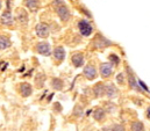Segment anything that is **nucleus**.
Returning a JSON list of instances; mask_svg holds the SVG:
<instances>
[{
    "label": "nucleus",
    "instance_id": "23",
    "mask_svg": "<svg viewBox=\"0 0 150 131\" xmlns=\"http://www.w3.org/2000/svg\"><path fill=\"white\" fill-rule=\"evenodd\" d=\"M147 115H148V117L150 118V107H149V109H148V113H147Z\"/></svg>",
    "mask_w": 150,
    "mask_h": 131
},
{
    "label": "nucleus",
    "instance_id": "24",
    "mask_svg": "<svg viewBox=\"0 0 150 131\" xmlns=\"http://www.w3.org/2000/svg\"><path fill=\"white\" fill-rule=\"evenodd\" d=\"M0 9H1V0H0Z\"/></svg>",
    "mask_w": 150,
    "mask_h": 131
},
{
    "label": "nucleus",
    "instance_id": "8",
    "mask_svg": "<svg viewBox=\"0 0 150 131\" xmlns=\"http://www.w3.org/2000/svg\"><path fill=\"white\" fill-rule=\"evenodd\" d=\"M112 72H113V67L111 64H107V63L101 64V66H100V73H101V75L104 78L110 77L112 74Z\"/></svg>",
    "mask_w": 150,
    "mask_h": 131
},
{
    "label": "nucleus",
    "instance_id": "18",
    "mask_svg": "<svg viewBox=\"0 0 150 131\" xmlns=\"http://www.w3.org/2000/svg\"><path fill=\"white\" fill-rule=\"evenodd\" d=\"M94 91H96V93H97V95H101V93L104 94L105 92H106V88L103 86V85H98L96 88H94Z\"/></svg>",
    "mask_w": 150,
    "mask_h": 131
},
{
    "label": "nucleus",
    "instance_id": "21",
    "mask_svg": "<svg viewBox=\"0 0 150 131\" xmlns=\"http://www.w3.org/2000/svg\"><path fill=\"white\" fill-rule=\"evenodd\" d=\"M117 81H119V82H121V84L123 82V75H122L121 73H120L119 75H117Z\"/></svg>",
    "mask_w": 150,
    "mask_h": 131
},
{
    "label": "nucleus",
    "instance_id": "4",
    "mask_svg": "<svg viewBox=\"0 0 150 131\" xmlns=\"http://www.w3.org/2000/svg\"><path fill=\"white\" fill-rule=\"evenodd\" d=\"M35 33L41 38L48 37V35H49V26L47 23H43V22L38 23V26L35 27Z\"/></svg>",
    "mask_w": 150,
    "mask_h": 131
},
{
    "label": "nucleus",
    "instance_id": "1",
    "mask_svg": "<svg viewBox=\"0 0 150 131\" xmlns=\"http://www.w3.org/2000/svg\"><path fill=\"white\" fill-rule=\"evenodd\" d=\"M56 12H57L58 16L62 19V21H68L70 19V11L65 5L61 4L59 6H57L56 7Z\"/></svg>",
    "mask_w": 150,
    "mask_h": 131
},
{
    "label": "nucleus",
    "instance_id": "16",
    "mask_svg": "<svg viewBox=\"0 0 150 131\" xmlns=\"http://www.w3.org/2000/svg\"><path fill=\"white\" fill-rule=\"evenodd\" d=\"M105 88H106V92H105V93H107V96L112 98V96H115V95H116V88H115L113 85H107Z\"/></svg>",
    "mask_w": 150,
    "mask_h": 131
},
{
    "label": "nucleus",
    "instance_id": "14",
    "mask_svg": "<svg viewBox=\"0 0 150 131\" xmlns=\"http://www.w3.org/2000/svg\"><path fill=\"white\" fill-rule=\"evenodd\" d=\"M44 82H45V75L43 73H38L35 78V86L38 88H42L44 86Z\"/></svg>",
    "mask_w": 150,
    "mask_h": 131
},
{
    "label": "nucleus",
    "instance_id": "12",
    "mask_svg": "<svg viewBox=\"0 0 150 131\" xmlns=\"http://www.w3.org/2000/svg\"><path fill=\"white\" fill-rule=\"evenodd\" d=\"M9 45H11L9 38L5 35H0V50H5V49L9 48Z\"/></svg>",
    "mask_w": 150,
    "mask_h": 131
},
{
    "label": "nucleus",
    "instance_id": "15",
    "mask_svg": "<svg viewBox=\"0 0 150 131\" xmlns=\"http://www.w3.org/2000/svg\"><path fill=\"white\" fill-rule=\"evenodd\" d=\"M51 86H52V88H55L56 91H59V89L63 88V81H62L61 79H58V78H54V79L51 80Z\"/></svg>",
    "mask_w": 150,
    "mask_h": 131
},
{
    "label": "nucleus",
    "instance_id": "17",
    "mask_svg": "<svg viewBox=\"0 0 150 131\" xmlns=\"http://www.w3.org/2000/svg\"><path fill=\"white\" fill-rule=\"evenodd\" d=\"M94 118L97 120V121H100V120H103L104 118V116H105V114H104V110H101V109H98V110H96V113H94Z\"/></svg>",
    "mask_w": 150,
    "mask_h": 131
},
{
    "label": "nucleus",
    "instance_id": "6",
    "mask_svg": "<svg viewBox=\"0 0 150 131\" xmlns=\"http://www.w3.org/2000/svg\"><path fill=\"white\" fill-rule=\"evenodd\" d=\"M16 18H18L19 23H21V25H23V26L28 23V14H27V12H26L25 9H22V8H20V9L18 11Z\"/></svg>",
    "mask_w": 150,
    "mask_h": 131
},
{
    "label": "nucleus",
    "instance_id": "10",
    "mask_svg": "<svg viewBox=\"0 0 150 131\" xmlns=\"http://www.w3.org/2000/svg\"><path fill=\"white\" fill-rule=\"evenodd\" d=\"M64 57H65V51H64V49H63L62 46H57V48L54 50V58H55L56 61L61 62V61L64 59Z\"/></svg>",
    "mask_w": 150,
    "mask_h": 131
},
{
    "label": "nucleus",
    "instance_id": "13",
    "mask_svg": "<svg viewBox=\"0 0 150 131\" xmlns=\"http://www.w3.org/2000/svg\"><path fill=\"white\" fill-rule=\"evenodd\" d=\"M72 63L76 67H80L84 65V57L80 54H76L72 56Z\"/></svg>",
    "mask_w": 150,
    "mask_h": 131
},
{
    "label": "nucleus",
    "instance_id": "9",
    "mask_svg": "<svg viewBox=\"0 0 150 131\" xmlns=\"http://www.w3.org/2000/svg\"><path fill=\"white\" fill-rule=\"evenodd\" d=\"M23 4H25V6H26L28 9H30L32 12L38 11V6H40V1H38V0H25Z\"/></svg>",
    "mask_w": 150,
    "mask_h": 131
},
{
    "label": "nucleus",
    "instance_id": "5",
    "mask_svg": "<svg viewBox=\"0 0 150 131\" xmlns=\"http://www.w3.org/2000/svg\"><path fill=\"white\" fill-rule=\"evenodd\" d=\"M19 91H20V94L23 96V98H27V96H30L32 93H33V87L30 86V84L28 82H22L19 87Z\"/></svg>",
    "mask_w": 150,
    "mask_h": 131
},
{
    "label": "nucleus",
    "instance_id": "11",
    "mask_svg": "<svg viewBox=\"0 0 150 131\" xmlns=\"http://www.w3.org/2000/svg\"><path fill=\"white\" fill-rule=\"evenodd\" d=\"M1 23L7 25V26H9V25L13 23V16H12L11 12L7 11V12H5V13L1 15Z\"/></svg>",
    "mask_w": 150,
    "mask_h": 131
},
{
    "label": "nucleus",
    "instance_id": "7",
    "mask_svg": "<svg viewBox=\"0 0 150 131\" xmlns=\"http://www.w3.org/2000/svg\"><path fill=\"white\" fill-rule=\"evenodd\" d=\"M84 74H85V77H86L88 80H93V79H96V77H97V70H96L93 66L87 65L85 67V70H84Z\"/></svg>",
    "mask_w": 150,
    "mask_h": 131
},
{
    "label": "nucleus",
    "instance_id": "20",
    "mask_svg": "<svg viewBox=\"0 0 150 131\" xmlns=\"http://www.w3.org/2000/svg\"><path fill=\"white\" fill-rule=\"evenodd\" d=\"M110 61L112 62V64L113 63H114V64H117V63H119V58H117L115 55H111V56H110Z\"/></svg>",
    "mask_w": 150,
    "mask_h": 131
},
{
    "label": "nucleus",
    "instance_id": "2",
    "mask_svg": "<svg viewBox=\"0 0 150 131\" xmlns=\"http://www.w3.org/2000/svg\"><path fill=\"white\" fill-rule=\"evenodd\" d=\"M78 28H79V32H80V34L83 36H90L92 34V26L87 21H85V20L79 21Z\"/></svg>",
    "mask_w": 150,
    "mask_h": 131
},
{
    "label": "nucleus",
    "instance_id": "22",
    "mask_svg": "<svg viewBox=\"0 0 150 131\" xmlns=\"http://www.w3.org/2000/svg\"><path fill=\"white\" fill-rule=\"evenodd\" d=\"M139 84H140V85H141V86H142V87H143L146 91H148V88H147V86L144 85V82H143V81H141V80H140V81H139Z\"/></svg>",
    "mask_w": 150,
    "mask_h": 131
},
{
    "label": "nucleus",
    "instance_id": "19",
    "mask_svg": "<svg viewBox=\"0 0 150 131\" xmlns=\"http://www.w3.org/2000/svg\"><path fill=\"white\" fill-rule=\"evenodd\" d=\"M132 128H133V130H143V124L140 123V122H136V123L133 124Z\"/></svg>",
    "mask_w": 150,
    "mask_h": 131
},
{
    "label": "nucleus",
    "instance_id": "3",
    "mask_svg": "<svg viewBox=\"0 0 150 131\" xmlns=\"http://www.w3.org/2000/svg\"><path fill=\"white\" fill-rule=\"evenodd\" d=\"M36 51L43 56H49L51 54V46L47 42H38L36 44Z\"/></svg>",
    "mask_w": 150,
    "mask_h": 131
}]
</instances>
